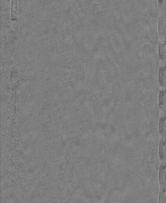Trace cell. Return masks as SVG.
Masks as SVG:
<instances>
[{
    "label": "cell",
    "mask_w": 166,
    "mask_h": 203,
    "mask_svg": "<svg viewBox=\"0 0 166 203\" xmlns=\"http://www.w3.org/2000/svg\"><path fill=\"white\" fill-rule=\"evenodd\" d=\"M164 94L165 93H163V91H162V92H161L159 96V105L160 106V107H163V98L164 96Z\"/></svg>",
    "instance_id": "cell-1"
},
{
    "label": "cell",
    "mask_w": 166,
    "mask_h": 203,
    "mask_svg": "<svg viewBox=\"0 0 166 203\" xmlns=\"http://www.w3.org/2000/svg\"><path fill=\"white\" fill-rule=\"evenodd\" d=\"M160 70V75H159V77L160 79V81L161 83L163 85V77H164V71L163 69V68H161Z\"/></svg>",
    "instance_id": "cell-2"
}]
</instances>
